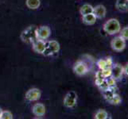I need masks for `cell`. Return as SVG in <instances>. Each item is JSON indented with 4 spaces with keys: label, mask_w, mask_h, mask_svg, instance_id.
<instances>
[{
    "label": "cell",
    "mask_w": 128,
    "mask_h": 119,
    "mask_svg": "<svg viewBox=\"0 0 128 119\" xmlns=\"http://www.w3.org/2000/svg\"><path fill=\"white\" fill-rule=\"evenodd\" d=\"M121 25L120 21L116 18H111L107 21L104 25V30L109 35H113L120 33Z\"/></svg>",
    "instance_id": "1"
},
{
    "label": "cell",
    "mask_w": 128,
    "mask_h": 119,
    "mask_svg": "<svg viewBox=\"0 0 128 119\" xmlns=\"http://www.w3.org/2000/svg\"><path fill=\"white\" fill-rule=\"evenodd\" d=\"M60 50V44L56 41L51 40V41H46V48L43 54L46 56H50L57 53Z\"/></svg>",
    "instance_id": "2"
},
{
    "label": "cell",
    "mask_w": 128,
    "mask_h": 119,
    "mask_svg": "<svg viewBox=\"0 0 128 119\" xmlns=\"http://www.w3.org/2000/svg\"><path fill=\"white\" fill-rule=\"evenodd\" d=\"M77 95L75 91H72L65 95L64 99V106L68 108H72L76 105Z\"/></svg>",
    "instance_id": "3"
},
{
    "label": "cell",
    "mask_w": 128,
    "mask_h": 119,
    "mask_svg": "<svg viewBox=\"0 0 128 119\" xmlns=\"http://www.w3.org/2000/svg\"><path fill=\"white\" fill-rule=\"evenodd\" d=\"M111 46L113 50L116 52H121L126 47V40L121 36L114 37L111 42Z\"/></svg>",
    "instance_id": "4"
},
{
    "label": "cell",
    "mask_w": 128,
    "mask_h": 119,
    "mask_svg": "<svg viewBox=\"0 0 128 119\" xmlns=\"http://www.w3.org/2000/svg\"><path fill=\"white\" fill-rule=\"evenodd\" d=\"M51 34V30L47 25H42L36 30V37L38 39L46 41L50 37Z\"/></svg>",
    "instance_id": "5"
},
{
    "label": "cell",
    "mask_w": 128,
    "mask_h": 119,
    "mask_svg": "<svg viewBox=\"0 0 128 119\" xmlns=\"http://www.w3.org/2000/svg\"><path fill=\"white\" fill-rule=\"evenodd\" d=\"M42 92L41 91L38 89V88H31L27 91V92L26 93V99L30 102H34L37 101L41 98Z\"/></svg>",
    "instance_id": "6"
},
{
    "label": "cell",
    "mask_w": 128,
    "mask_h": 119,
    "mask_svg": "<svg viewBox=\"0 0 128 119\" xmlns=\"http://www.w3.org/2000/svg\"><path fill=\"white\" fill-rule=\"evenodd\" d=\"M33 50L38 54H43L46 48V41L41 39H36L33 42Z\"/></svg>",
    "instance_id": "7"
},
{
    "label": "cell",
    "mask_w": 128,
    "mask_h": 119,
    "mask_svg": "<svg viewBox=\"0 0 128 119\" xmlns=\"http://www.w3.org/2000/svg\"><path fill=\"white\" fill-rule=\"evenodd\" d=\"M73 72L75 74L79 76H84V75L88 72V66L84 62H82V61H78V62H76L74 65Z\"/></svg>",
    "instance_id": "8"
},
{
    "label": "cell",
    "mask_w": 128,
    "mask_h": 119,
    "mask_svg": "<svg viewBox=\"0 0 128 119\" xmlns=\"http://www.w3.org/2000/svg\"><path fill=\"white\" fill-rule=\"evenodd\" d=\"M123 73H124V68H123V67L121 64H116L112 65V76L116 79V80L120 79Z\"/></svg>",
    "instance_id": "9"
},
{
    "label": "cell",
    "mask_w": 128,
    "mask_h": 119,
    "mask_svg": "<svg viewBox=\"0 0 128 119\" xmlns=\"http://www.w3.org/2000/svg\"><path fill=\"white\" fill-rule=\"evenodd\" d=\"M32 112L35 116L43 117L46 114V107L42 103H36L33 106Z\"/></svg>",
    "instance_id": "10"
},
{
    "label": "cell",
    "mask_w": 128,
    "mask_h": 119,
    "mask_svg": "<svg viewBox=\"0 0 128 119\" xmlns=\"http://www.w3.org/2000/svg\"><path fill=\"white\" fill-rule=\"evenodd\" d=\"M93 14L96 15V18L103 19L107 14V10L104 5H97L93 8Z\"/></svg>",
    "instance_id": "11"
},
{
    "label": "cell",
    "mask_w": 128,
    "mask_h": 119,
    "mask_svg": "<svg viewBox=\"0 0 128 119\" xmlns=\"http://www.w3.org/2000/svg\"><path fill=\"white\" fill-rule=\"evenodd\" d=\"M97 18L96 15L93 14V13H91V14H88L86 15H84L82 16V21L84 23L85 25H92L96 23Z\"/></svg>",
    "instance_id": "12"
},
{
    "label": "cell",
    "mask_w": 128,
    "mask_h": 119,
    "mask_svg": "<svg viewBox=\"0 0 128 119\" xmlns=\"http://www.w3.org/2000/svg\"><path fill=\"white\" fill-rule=\"evenodd\" d=\"M116 6L118 10L120 12L128 11V0H117Z\"/></svg>",
    "instance_id": "13"
},
{
    "label": "cell",
    "mask_w": 128,
    "mask_h": 119,
    "mask_svg": "<svg viewBox=\"0 0 128 119\" xmlns=\"http://www.w3.org/2000/svg\"><path fill=\"white\" fill-rule=\"evenodd\" d=\"M93 8L94 7L91 5H89V4H84V5H83L80 7V13L82 16L91 14V13H93Z\"/></svg>",
    "instance_id": "14"
},
{
    "label": "cell",
    "mask_w": 128,
    "mask_h": 119,
    "mask_svg": "<svg viewBox=\"0 0 128 119\" xmlns=\"http://www.w3.org/2000/svg\"><path fill=\"white\" fill-rule=\"evenodd\" d=\"M26 4L29 9L31 10H36L41 5L40 0H26Z\"/></svg>",
    "instance_id": "15"
},
{
    "label": "cell",
    "mask_w": 128,
    "mask_h": 119,
    "mask_svg": "<svg viewBox=\"0 0 128 119\" xmlns=\"http://www.w3.org/2000/svg\"><path fill=\"white\" fill-rule=\"evenodd\" d=\"M108 117V114L104 110H99L95 115V118L96 119H107Z\"/></svg>",
    "instance_id": "16"
},
{
    "label": "cell",
    "mask_w": 128,
    "mask_h": 119,
    "mask_svg": "<svg viewBox=\"0 0 128 119\" xmlns=\"http://www.w3.org/2000/svg\"><path fill=\"white\" fill-rule=\"evenodd\" d=\"M121 102H122L121 97L117 94H114L112 99L110 100V103L113 105H118L120 103H121Z\"/></svg>",
    "instance_id": "17"
},
{
    "label": "cell",
    "mask_w": 128,
    "mask_h": 119,
    "mask_svg": "<svg viewBox=\"0 0 128 119\" xmlns=\"http://www.w3.org/2000/svg\"><path fill=\"white\" fill-rule=\"evenodd\" d=\"M13 114L9 111H5L2 112L1 118L0 119H13Z\"/></svg>",
    "instance_id": "18"
},
{
    "label": "cell",
    "mask_w": 128,
    "mask_h": 119,
    "mask_svg": "<svg viewBox=\"0 0 128 119\" xmlns=\"http://www.w3.org/2000/svg\"><path fill=\"white\" fill-rule=\"evenodd\" d=\"M120 36L122 38H124L125 40H128V26H126V27L120 29Z\"/></svg>",
    "instance_id": "19"
},
{
    "label": "cell",
    "mask_w": 128,
    "mask_h": 119,
    "mask_svg": "<svg viewBox=\"0 0 128 119\" xmlns=\"http://www.w3.org/2000/svg\"><path fill=\"white\" fill-rule=\"evenodd\" d=\"M97 65L100 70H103L106 68H108V65H107V62H106V60L104 59H100V60H98L97 62Z\"/></svg>",
    "instance_id": "20"
},
{
    "label": "cell",
    "mask_w": 128,
    "mask_h": 119,
    "mask_svg": "<svg viewBox=\"0 0 128 119\" xmlns=\"http://www.w3.org/2000/svg\"><path fill=\"white\" fill-rule=\"evenodd\" d=\"M101 71H102V73L104 75V78H108L109 76H112V68L108 67L103 70H101Z\"/></svg>",
    "instance_id": "21"
},
{
    "label": "cell",
    "mask_w": 128,
    "mask_h": 119,
    "mask_svg": "<svg viewBox=\"0 0 128 119\" xmlns=\"http://www.w3.org/2000/svg\"><path fill=\"white\" fill-rule=\"evenodd\" d=\"M105 79H106V81H107L109 87H114L116 85V79H114L112 76H109L108 78H105Z\"/></svg>",
    "instance_id": "22"
},
{
    "label": "cell",
    "mask_w": 128,
    "mask_h": 119,
    "mask_svg": "<svg viewBox=\"0 0 128 119\" xmlns=\"http://www.w3.org/2000/svg\"><path fill=\"white\" fill-rule=\"evenodd\" d=\"M106 62H107L108 67H110V68L112 67V65H113V60L112 59V57H108V58H106Z\"/></svg>",
    "instance_id": "23"
},
{
    "label": "cell",
    "mask_w": 128,
    "mask_h": 119,
    "mask_svg": "<svg viewBox=\"0 0 128 119\" xmlns=\"http://www.w3.org/2000/svg\"><path fill=\"white\" fill-rule=\"evenodd\" d=\"M123 68H124V73L126 75V76H128V63L126 64V66Z\"/></svg>",
    "instance_id": "24"
},
{
    "label": "cell",
    "mask_w": 128,
    "mask_h": 119,
    "mask_svg": "<svg viewBox=\"0 0 128 119\" xmlns=\"http://www.w3.org/2000/svg\"><path fill=\"white\" fill-rule=\"evenodd\" d=\"M2 110L0 108V118H1V115H2Z\"/></svg>",
    "instance_id": "25"
}]
</instances>
